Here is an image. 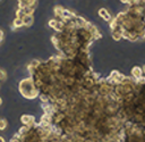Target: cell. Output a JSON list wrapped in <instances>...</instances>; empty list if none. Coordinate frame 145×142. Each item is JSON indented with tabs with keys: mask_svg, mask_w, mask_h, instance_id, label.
<instances>
[{
	"mask_svg": "<svg viewBox=\"0 0 145 142\" xmlns=\"http://www.w3.org/2000/svg\"><path fill=\"white\" fill-rule=\"evenodd\" d=\"M22 21H23V25L28 26V25L32 24L33 17H32V15H24V16L22 17Z\"/></svg>",
	"mask_w": 145,
	"mask_h": 142,
	"instance_id": "cell-1",
	"label": "cell"
},
{
	"mask_svg": "<svg viewBox=\"0 0 145 142\" xmlns=\"http://www.w3.org/2000/svg\"><path fill=\"white\" fill-rule=\"evenodd\" d=\"M13 28H16V27H20V26H23V21H22V18H18V17H16L14 19V22H13Z\"/></svg>",
	"mask_w": 145,
	"mask_h": 142,
	"instance_id": "cell-2",
	"label": "cell"
},
{
	"mask_svg": "<svg viewBox=\"0 0 145 142\" xmlns=\"http://www.w3.org/2000/svg\"><path fill=\"white\" fill-rule=\"evenodd\" d=\"M33 120H34V118L31 117V116H27V115H24V116L22 117V122L24 123V124H30V123H32Z\"/></svg>",
	"mask_w": 145,
	"mask_h": 142,
	"instance_id": "cell-3",
	"label": "cell"
},
{
	"mask_svg": "<svg viewBox=\"0 0 145 142\" xmlns=\"http://www.w3.org/2000/svg\"><path fill=\"white\" fill-rule=\"evenodd\" d=\"M133 75H134V77L139 78L141 77V75H142V69L141 68H138V67H135L133 69Z\"/></svg>",
	"mask_w": 145,
	"mask_h": 142,
	"instance_id": "cell-4",
	"label": "cell"
},
{
	"mask_svg": "<svg viewBox=\"0 0 145 142\" xmlns=\"http://www.w3.org/2000/svg\"><path fill=\"white\" fill-rule=\"evenodd\" d=\"M99 14L101 15V16L103 17L105 21H109L110 19V16L108 15V13H107V10H105V9H100L99 10Z\"/></svg>",
	"mask_w": 145,
	"mask_h": 142,
	"instance_id": "cell-5",
	"label": "cell"
},
{
	"mask_svg": "<svg viewBox=\"0 0 145 142\" xmlns=\"http://www.w3.org/2000/svg\"><path fill=\"white\" fill-rule=\"evenodd\" d=\"M7 126V122L5 119H0V130H5Z\"/></svg>",
	"mask_w": 145,
	"mask_h": 142,
	"instance_id": "cell-6",
	"label": "cell"
},
{
	"mask_svg": "<svg viewBox=\"0 0 145 142\" xmlns=\"http://www.w3.org/2000/svg\"><path fill=\"white\" fill-rule=\"evenodd\" d=\"M2 38H4V33H2V31H0V41L2 40Z\"/></svg>",
	"mask_w": 145,
	"mask_h": 142,
	"instance_id": "cell-7",
	"label": "cell"
},
{
	"mask_svg": "<svg viewBox=\"0 0 145 142\" xmlns=\"http://www.w3.org/2000/svg\"><path fill=\"white\" fill-rule=\"evenodd\" d=\"M121 2H124V4H128V0H120Z\"/></svg>",
	"mask_w": 145,
	"mask_h": 142,
	"instance_id": "cell-8",
	"label": "cell"
},
{
	"mask_svg": "<svg viewBox=\"0 0 145 142\" xmlns=\"http://www.w3.org/2000/svg\"><path fill=\"white\" fill-rule=\"evenodd\" d=\"M0 142H5V140L2 138H0Z\"/></svg>",
	"mask_w": 145,
	"mask_h": 142,
	"instance_id": "cell-9",
	"label": "cell"
},
{
	"mask_svg": "<svg viewBox=\"0 0 145 142\" xmlns=\"http://www.w3.org/2000/svg\"><path fill=\"white\" fill-rule=\"evenodd\" d=\"M1 102H2V100H1V98H0V105H1Z\"/></svg>",
	"mask_w": 145,
	"mask_h": 142,
	"instance_id": "cell-10",
	"label": "cell"
},
{
	"mask_svg": "<svg viewBox=\"0 0 145 142\" xmlns=\"http://www.w3.org/2000/svg\"><path fill=\"white\" fill-rule=\"evenodd\" d=\"M143 1H145V0H143Z\"/></svg>",
	"mask_w": 145,
	"mask_h": 142,
	"instance_id": "cell-11",
	"label": "cell"
}]
</instances>
